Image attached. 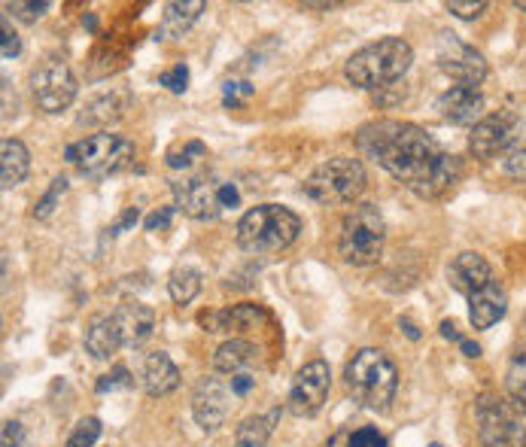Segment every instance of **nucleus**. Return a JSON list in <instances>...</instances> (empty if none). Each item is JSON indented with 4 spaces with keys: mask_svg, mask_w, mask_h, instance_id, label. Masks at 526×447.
<instances>
[{
    "mask_svg": "<svg viewBox=\"0 0 526 447\" xmlns=\"http://www.w3.org/2000/svg\"><path fill=\"white\" fill-rule=\"evenodd\" d=\"M0 447H31L28 429L19 420H7L4 432H0Z\"/></svg>",
    "mask_w": 526,
    "mask_h": 447,
    "instance_id": "35",
    "label": "nucleus"
},
{
    "mask_svg": "<svg viewBox=\"0 0 526 447\" xmlns=\"http://www.w3.org/2000/svg\"><path fill=\"white\" fill-rule=\"evenodd\" d=\"M298 232H302V219L289 207L259 204L247 210L238 222V247L253 256H274L292 247Z\"/></svg>",
    "mask_w": 526,
    "mask_h": 447,
    "instance_id": "4",
    "label": "nucleus"
},
{
    "mask_svg": "<svg viewBox=\"0 0 526 447\" xmlns=\"http://www.w3.org/2000/svg\"><path fill=\"white\" fill-rule=\"evenodd\" d=\"M402 329H405V335H408L411 341H417V338H420V329H417L411 320H402Z\"/></svg>",
    "mask_w": 526,
    "mask_h": 447,
    "instance_id": "46",
    "label": "nucleus"
},
{
    "mask_svg": "<svg viewBox=\"0 0 526 447\" xmlns=\"http://www.w3.org/2000/svg\"><path fill=\"white\" fill-rule=\"evenodd\" d=\"M253 95V86L250 83H225L222 86V104L225 107H238V104H244L247 98Z\"/></svg>",
    "mask_w": 526,
    "mask_h": 447,
    "instance_id": "37",
    "label": "nucleus"
},
{
    "mask_svg": "<svg viewBox=\"0 0 526 447\" xmlns=\"http://www.w3.org/2000/svg\"><path fill=\"white\" fill-rule=\"evenodd\" d=\"M259 362V347L244 341V338H232V341H225L219 344V350L213 353V371L216 375H225V378H232V375H244V371H253Z\"/></svg>",
    "mask_w": 526,
    "mask_h": 447,
    "instance_id": "18",
    "label": "nucleus"
},
{
    "mask_svg": "<svg viewBox=\"0 0 526 447\" xmlns=\"http://www.w3.org/2000/svg\"><path fill=\"white\" fill-rule=\"evenodd\" d=\"M137 216H140V213H137V207H128V210H125V216H122V219L116 222V226L110 229V235H122L125 229H131L134 222H137Z\"/></svg>",
    "mask_w": 526,
    "mask_h": 447,
    "instance_id": "43",
    "label": "nucleus"
},
{
    "mask_svg": "<svg viewBox=\"0 0 526 447\" xmlns=\"http://www.w3.org/2000/svg\"><path fill=\"white\" fill-rule=\"evenodd\" d=\"M441 335L450 338V341H457V344L463 341V335L457 332V323H454V320H444V323H441Z\"/></svg>",
    "mask_w": 526,
    "mask_h": 447,
    "instance_id": "44",
    "label": "nucleus"
},
{
    "mask_svg": "<svg viewBox=\"0 0 526 447\" xmlns=\"http://www.w3.org/2000/svg\"><path fill=\"white\" fill-rule=\"evenodd\" d=\"M101 429L104 426H101L98 417H86V420H80L77 426H73V432H70L64 447H92L101 438Z\"/></svg>",
    "mask_w": 526,
    "mask_h": 447,
    "instance_id": "29",
    "label": "nucleus"
},
{
    "mask_svg": "<svg viewBox=\"0 0 526 447\" xmlns=\"http://www.w3.org/2000/svg\"><path fill=\"white\" fill-rule=\"evenodd\" d=\"M460 347H463V353H466V356H472V359H478V356H481V347H478V344H472L469 338H463V341H460Z\"/></svg>",
    "mask_w": 526,
    "mask_h": 447,
    "instance_id": "45",
    "label": "nucleus"
},
{
    "mask_svg": "<svg viewBox=\"0 0 526 447\" xmlns=\"http://www.w3.org/2000/svg\"><path fill=\"white\" fill-rule=\"evenodd\" d=\"M180 387V368L168 353H149L143 362V390L149 396H168Z\"/></svg>",
    "mask_w": 526,
    "mask_h": 447,
    "instance_id": "20",
    "label": "nucleus"
},
{
    "mask_svg": "<svg viewBox=\"0 0 526 447\" xmlns=\"http://www.w3.org/2000/svg\"><path fill=\"white\" fill-rule=\"evenodd\" d=\"M435 58H438V67L447 73L450 80H457L460 86H481L487 80V61L484 55L463 43L457 34L450 31H441L438 34V43H435Z\"/></svg>",
    "mask_w": 526,
    "mask_h": 447,
    "instance_id": "12",
    "label": "nucleus"
},
{
    "mask_svg": "<svg viewBox=\"0 0 526 447\" xmlns=\"http://www.w3.org/2000/svg\"><path fill=\"white\" fill-rule=\"evenodd\" d=\"M232 387L222 384L216 375L210 378H201L195 384V393H192V414H195V423L204 429V432H216L225 420H229V411H232Z\"/></svg>",
    "mask_w": 526,
    "mask_h": 447,
    "instance_id": "14",
    "label": "nucleus"
},
{
    "mask_svg": "<svg viewBox=\"0 0 526 447\" xmlns=\"http://www.w3.org/2000/svg\"><path fill=\"white\" fill-rule=\"evenodd\" d=\"M198 159H207V146L198 143V140H189V143H183V149H177V153L168 156V165H171V168L189 171Z\"/></svg>",
    "mask_w": 526,
    "mask_h": 447,
    "instance_id": "30",
    "label": "nucleus"
},
{
    "mask_svg": "<svg viewBox=\"0 0 526 447\" xmlns=\"http://www.w3.org/2000/svg\"><path fill=\"white\" fill-rule=\"evenodd\" d=\"M505 311H508V295H505V289L496 280L469 295V320L481 332L496 326L505 317Z\"/></svg>",
    "mask_w": 526,
    "mask_h": 447,
    "instance_id": "17",
    "label": "nucleus"
},
{
    "mask_svg": "<svg viewBox=\"0 0 526 447\" xmlns=\"http://www.w3.org/2000/svg\"><path fill=\"white\" fill-rule=\"evenodd\" d=\"M478 435L484 447H526V426L514 405L490 393L478 402Z\"/></svg>",
    "mask_w": 526,
    "mask_h": 447,
    "instance_id": "10",
    "label": "nucleus"
},
{
    "mask_svg": "<svg viewBox=\"0 0 526 447\" xmlns=\"http://www.w3.org/2000/svg\"><path fill=\"white\" fill-rule=\"evenodd\" d=\"M134 387V378L128 375L125 365H116L110 375H104L98 381V393H113V390H131Z\"/></svg>",
    "mask_w": 526,
    "mask_h": 447,
    "instance_id": "33",
    "label": "nucleus"
},
{
    "mask_svg": "<svg viewBox=\"0 0 526 447\" xmlns=\"http://www.w3.org/2000/svg\"><path fill=\"white\" fill-rule=\"evenodd\" d=\"M277 420H280V408H271L265 414H253V417L241 420V426L235 429V447H265L268 438L274 435Z\"/></svg>",
    "mask_w": 526,
    "mask_h": 447,
    "instance_id": "25",
    "label": "nucleus"
},
{
    "mask_svg": "<svg viewBox=\"0 0 526 447\" xmlns=\"http://www.w3.org/2000/svg\"><path fill=\"white\" fill-rule=\"evenodd\" d=\"M31 171V156H28V146L16 137H4L0 143V183L4 189H16Z\"/></svg>",
    "mask_w": 526,
    "mask_h": 447,
    "instance_id": "21",
    "label": "nucleus"
},
{
    "mask_svg": "<svg viewBox=\"0 0 526 447\" xmlns=\"http://www.w3.org/2000/svg\"><path fill=\"white\" fill-rule=\"evenodd\" d=\"M259 317H265L256 305H238L229 311H216V314H204L201 326L207 332H244L250 329Z\"/></svg>",
    "mask_w": 526,
    "mask_h": 447,
    "instance_id": "24",
    "label": "nucleus"
},
{
    "mask_svg": "<svg viewBox=\"0 0 526 447\" xmlns=\"http://www.w3.org/2000/svg\"><path fill=\"white\" fill-rule=\"evenodd\" d=\"M484 10H487L484 0H478V4H460V0H454V4H447V13H454L457 19H478Z\"/></svg>",
    "mask_w": 526,
    "mask_h": 447,
    "instance_id": "42",
    "label": "nucleus"
},
{
    "mask_svg": "<svg viewBox=\"0 0 526 447\" xmlns=\"http://www.w3.org/2000/svg\"><path fill=\"white\" fill-rule=\"evenodd\" d=\"M517 10H526V0H517V4H514Z\"/></svg>",
    "mask_w": 526,
    "mask_h": 447,
    "instance_id": "47",
    "label": "nucleus"
},
{
    "mask_svg": "<svg viewBox=\"0 0 526 447\" xmlns=\"http://www.w3.org/2000/svg\"><path fill=\"white\" fill-rule=\"evenodd\" d=\"M168 292L174 298V305H180V308L195 302L198 292H201V274L195 268H177L168 280Z\"/></svg>",
    "mask_w": 526,
    "mask_h": 447,
    "instance_id": "28",
    "label": "nucleus"
},
{
    "mask_svg": "<svg viewBox=\"0 0 526 447\" xmlns=\"http://www.w3.org/2000/svg\"><path fill=\"white\" fill-rule=\"evenodd\" d=\"M204 13V0H174V4H165V16H162V25L156 31V40H177L183 37L195 22L198 16Z\"/></svg>",
    "mask_w": 526,
    "mask_h": 447,
    "instance_id": "22",
    "label": "nucleus"
},
{
    "mask_svg": "<svg viewBox=\"0 0 526 447\" xmlns=\"http://www.w3.org/2000/svg\"><path fill=\"white\" fill-rule=\"evenodd\" d=\"M125 107H128V98L122 95V92H107V95H98V98H92L86 107H83V113H80V125H110V122H116V119H122V113H125Z\"/></svg>",
    "mask_w": 526,
    "mask_h": 447,
    "instance_id": "26",
    "label": "nucleus"
},
{
    "mask_svg": "<svg viewBox=\"0 0 526 447\" xmlns=\"http://www.w3.org/2000/svg\"><path fill=\"white\" fill-rule=\"evenodd\" d=\"M64 192H67V180H64V177H55L52 186H49V192L34 204V219H46V216H52V210H55V204L61 201Z\"/></svg>",
    "mask_w": 526,
    "mask_h": 447,
    "instance_id": "31",
    "label": "nucleus"
},
{
    "mask_svg": "<svg viewBox=\"0 0 526 447\" xmlns=\"http://www.w3.org/2000/svg\"><path fill=\"white\" fill-rule=\"evenodd\" d=\"M113 317H116L128 347L143 344L156 329V311L149 305H143V302H125V305H119V311Z\"/></svg>",
    "mask_w": 526,
    "mask_h": 447,
    "instance_id": "19",
    "label": "nucleus"
},
{
    "mask_svg": "<svg viewBox=\"0 0 526 447\" xmlns=\"http://www.w3.org/2000/svg\"><path fill=\"white\" fill-rule=\"evenodd\" d=\"M520 134H523V119L514 110H499L484 116L478 125H472L469 149L475 159L490 162L502 153H511V146L520 140Z\"/></svg>",
    "mask_w": 526,
    "mask_h": 447,
    "instance_id": "11",
    "label": "nucleus"
},
{
    "mask_svg": "<svg viewBox=\"0 0 526 447\" xmlns=\"http://www.w3.org/2000/svg\"><path fill=\"white\" fill-rule=\"evenodd\" d=\"M174 213H177V207H162V210H156V213H149L146 216V232H162V229H168L171 226V219H174Z\"/></svg>",
    "mask_w": 526,
    "mask_h": 447,
    "instance_id": "40",
    "label": "nucleus"
},
{
    "mask_svg": "<svg viewBox=\"0 0 526 447\" xmlns=\"http://www.w3.org/2000/svg\"><path fill=\"white\" fill-rule=\"evenodd\" d=\"M329 387H332V371L323 359L302 365L295 371L292 387H289V411L295 417H314L326 405Z\"/></svg>",
    "mask_w": 526,
    "mask_h": 447,
    "instance_id": "13",
    "label": "nucleus"
},
{
    "mask_svg": "<svg viewBox=\"0 0 526 447\" xmlns=\"http://www.w3.org/2000/svg\"><path fill=\"white\" fill-rule=\"evenodd\" d=\"M0 52H4V58H19V52H22V40H19V34L10 28V16H4V34H0Z\"/></svg>",
    "mask_w": 526,
    "mask_h": 447,
    "instance_id": "39",
    "label": "nucleus"
},
{
    "mask_svg": "<svg viewBox=\"0 0 526 447\" xmlns=\"http://www.w3.org/2000/svg\"><path fill=\"white\" fill-rule=\"evenodd\" d=\"M46 10H49L46 0H40V4H7V13H13L16 19H22V22H28V25H34Z\"/></svg>",
    "mask_w": 526,
    "mask_h": 447,
    "instance_id": "38",
    "label": "nucleus"
},
{
    "mask_svg": "<svg viewBox=\"0 0 526 447\" xmlns=\"http://www.w3.org/2000/svg\"><path fill=\"white\" fill-rule=\"evenodd\" d=\"M429 447H444V444H429Z\"/></svg>",
    "mask_w": 526,
    "mask_h": 447,
    "instance_id": "48",
    "label": "nucleus"
},
{
    "mask_svg": "<svg viewBox=\"0 0 526 447\" xmlns=\"http://www.w3.org/2000/svg\"><path fill=\"white\" fill-rule=\"evenodd\" d=\"M387 222L374 204H353L341 222L338 253L347 265H374L384 253Z\"/></svg>",
    "mask_w": 526,
    "mask_h": 447,
    "instance_id": "5",
    "label": "nucleus"
},
{
    "mask_svg": "<svg viewBox=\"0 0 526 447\" xmlns=\"http://www.w3.org/2000/svg\"><path fill=\"white\" fill-rule=\"evenodd\" d=\"M171 192H174V207L201 222L216 219L222 210H232L241 204V192L235 189V183H219L207 171L177 177L171 183Z\"/></svg>",
    "mask_w": 526,
    "mask_h": 447,
    "instance_id": "6",
    "label": "nucleus"
},
{
    "mask_svg": "<svg viewBox=\"0 0 526 447\" xmlns=\"http://www.w3.org/2000/svg\"><path fill=\"white\" fill-rule=\"evenodd\" d=\"M64 156L83 177L104 180L110 174L125 171L134 162L137 149H134V143L128 137L101 131V134H92V137H86L80 143H70Z\"/></svg>",
    "mask_w": 526,
    "mask_h": 447,
    "instance_id": "7",
    "label": "nucleus"
},
{
    "mask_svg": "<svg viewBox=\"0 0 526 447\" xmlns=\"http://www.w3.org/2000/svg\"><path fill=\"white\" fill-rule=\"evenodd\" d=\"M159 83H162L168 92L183 95V92L189 89V67H186V64H174L171 70H165V73H162Z\"/></svg>",
    "mask_w": 526,
    "mask_h": 447,
    "instance_id": "32",
    "label": "nucleus"
},
{
    "mask_svg": "<svg viewBox=\"0 0 526 447\" xmlns=\"http://www.w3.org/2000/svg\"><path fill=\"white\" fill-rule=\"evenodd\" d=\"M502 171H505L511 180L526 183V143H520V146L511 149L508 159H505V165H502Z\"/></svg>",
    "mask_w": 526,
    "mask_h": 447,
    "instance_id": "34",
    "label": "nucleus"
},
{
    "mask_svg": "<svg viewBox=\"0 0 526 447\" xmlns=\"http://www.w3.org/2000/svg\"><path fill=\"white\" fill-rule=\"evenodd\" d=\"M411 61H414V49L408 40L384 37L378 43L356 49L344 64V77L356 89H387L405 77L411 70Z\"/></svg>",
    "mask_w": 526,
    "mask_h": 447,
    "instance_id": "3",
    "label": "nucleus"
},
{
    "mask_svg": "<svg viewBox=\"0 0 526 447\" xmlns=\"http://www.w3.org/2000/svg\"><path fill=\"white\" fill-rule=\"evenodd\" d=\"M229 387H232L235 399H247L256 390V375H253V371H244V375H232Z\"/></svg>",
    "mask_w": 526,
    "mask_h": 447,
    "instance_id": "41",
    "label": "nucleus"
},
{
    "mask_svg": "<svg viewBox=\"0 0 526 447\" xmlns=\"http://www.w3.org/2000/svg\"><path fill=\"white\" fill-rule=\"evenodd\" d=\"M368 186V174L362 168L359 159L350 156H338L323 162L308 180H305V192L308 198H314L317 204H356L359 195Z\"/></svg>",
    "mask_w": 526,
    "mask_h": 447,
    "instance_id": "8",
    "label": "nucleus"
},
{
    "mask_svg": "<svg viewBox=\"0 0 526 447\" xmlns=\"http://www.w3.org/2000/svg\"><path fill=\"white\" fill-rule=\"evenodd\" d=\"M125 344L122 338V329L116 323V317H95L89 332H86V350L95 356V359H110L119 347Z\"/></svg>",
    "mask_w": 526,
    "mask_h": 447,
    "instance_id": "23",
    "label": "nucleus"
},
{
    "mask_svg": "<svg viewBox=\"0 0 526 447\" xmlns=\"http://www.w3.org/2000/svg\"><path fill=\"white\" fill-rule=\"evenodd\" d=\"M344 384H347V393L362 408L384 414L390 411L399 390V368L384 350L362 347L353 353V359L344 368Z\"/></svg>",
    "mask_w": 526,
    "mask_h": 447,
    "instance_id": "2",
    "label": "nucleus"
},
{
    "mask_svg": "<svg viewBox=\"0 0 526 447\" xmlns=\"http://www.w3.org/2000/svg\"><path fill=\"white\" fill-rule=\"evenodd\" d=\"M435 110L450 125H478V116L484 113V95L475 86H454L435 101Z\"/></svg>",
    "mask_w": 526,
    "mask_h": 447,
    "instance_id": "15",
    "label": "nucleus"
},
{
    "mask_svg": "<svg viewBox=\"0 0 526 447\" xmlns=\"http://www.w3.org/2000/svg\"><path fill=\"white\" fill-rule=\"evenodd\" d=\"M350 447H390V441L374 426H362L350 435Z\"/></svg>",
    "mask_w": 526,
    "mask_h": 447,
    "instance_id": "36",
    "label": "nucleus"
},
{
    "mask_svg": "<svg viewBox=\"0 0 526 447\" xmlns=\"http://www.w3.org/2000/svg\"><path fill=\"white\" fill-rule=\"evenodd\" d=\"M505 393L517 414H526V347H520L505 371Z\"/></svg>",
    "mask_w": 526,
    "mask_h": 447,
    "instance_id": "27",
    "label": "nucleus"
},
{
    "mask_svg": "<svg viewBox=\"0 0 526 447\" xmlns=\"http://www.w3.org/2000/svg\"><path fill=\"white\" fill-rule=\"evenodd\" d=\"M359 149L396 177L417 198L435 201L447 195L463 177V162L420 125L399 119H378L359 128Z\"/></svg>",
    "mask_w": 526,
    "mask_h": 447,
    "instance_id": "1",
    "label": "nucleus"
},
{
    "mask_svg": "<svg viewBox=\"0 0 526 447\" xmlns=\"http://www.w3.org/2000/svg\"><path fill=\"white\" fill-rule=\"evenodd\" d=\"M447 280L457 292H463L469 298L472 292L493 283V268L481 253H460L454 262L447 265Z\"/></svg>",
    "mask_w": 526,
    "mask_h": 447,
    "instance_id": "16",
    "label": "nucleus"
},
{
    "mask_svg": "<svg viewBox=\"0 0 526 447\" xmlns=\"http://www.w3.org/2000/svg\"><path fill=\"white\" fill-rule=\"evenodd\" d=\"M80 86L73 70L64 58L46 55L34 70H31V95L43 113H61L73 104Z\"/></svg>",
    "mask_w": 526,
    "mask_h": 447,
    "instance_id": "9",
    "label": "nucleus"
}]
</instances>
